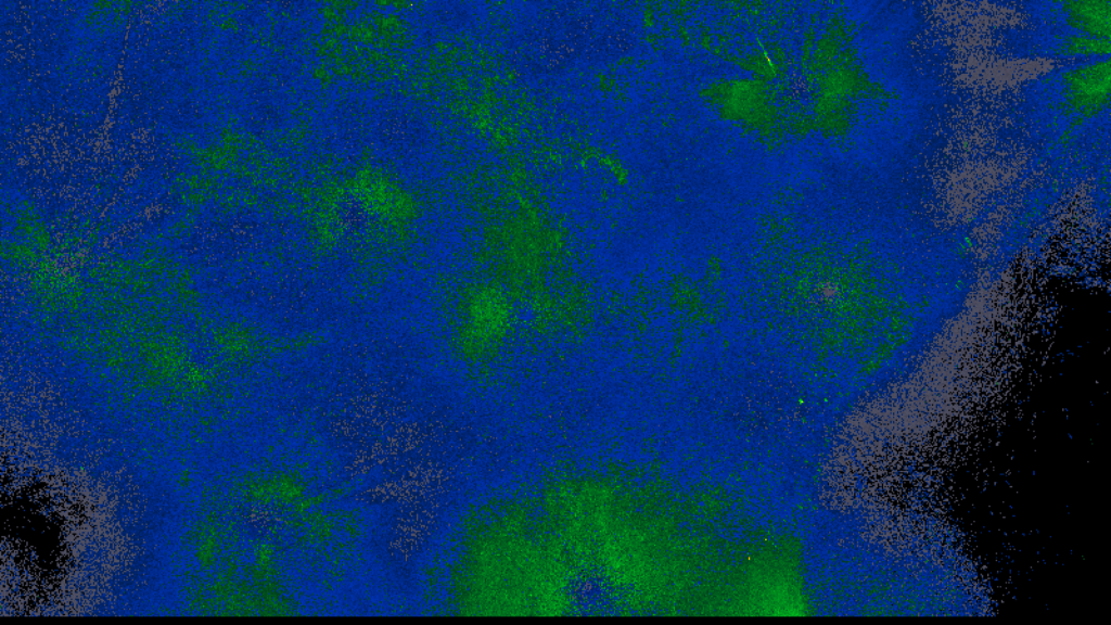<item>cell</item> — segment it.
Here are the masks:
<instances>
[{"label": "cell", "mask_w": 1111, "mask_h": 625, "mask_svg": "<svg viewBox=\"0 0 1111 625\" xmlns=\"http://www.w3.org/2000/svg\"><path fill=\"white\" fill-rule=\"evenodd\" d=\"M1072 105L1087 113L1101 108L1109 91V63L1079 70L1068 79Z\"/></svg>", "instance_id": "1"}, {"label": "cell", "mask_w": 1111, "mask_h": 625, "mask_svg": "<svg viewBox=\"0 0 1111 625\" xmlns=\"http://www.w3.org/2000/svg\"><path fill=\"white\" fill-rule=\"evenodd\" d=\"M1074 5L1075 7L1071 9V17L1079 25V28L1091 30L1092 33L1097 35H1102L1104 28L1109 31L1110 9L1106 7L1108 3L1090 2Z\"/></svg>", "instance_id": "2"}]
</instances>
